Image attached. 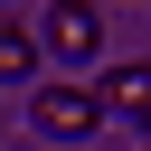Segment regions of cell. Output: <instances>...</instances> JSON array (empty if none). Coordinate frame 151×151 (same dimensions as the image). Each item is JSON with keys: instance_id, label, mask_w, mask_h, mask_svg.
Returning a JSON list of instances; mask_svg holds the SVG:
<instances>
[{"instance_id": "obj_3", "label": "cell", "mask_w": 151, "mask_h": 151, "mask_svg": "<svg viewBox=\"0 0 151 151\" xmlns=\"http://www.w3.org/2000/svg\"><path fill=\"white\" fill-rule=\"evenodd\" d=\"M94 94H104V113H123V123H142V132H151V66H113Z\"/></svg>"}, {"instance_id": "obj_5", "label": "cell", "mask_w": 151, "mask_h": 151, "mask_svg": "<svg viewBox=\"0 0 151 151\" xmlns=\"http://www.w3.org/2000/svg\"><path fill=\"white\" fill-rule=\"evenodd\" d=\"M142 151H151V132H142Z\"/></svg>"}, {"instance_id": "obj_4", "label": "cell", "mask_w": 151, "mask_h": 151, "mask_svg": "<svg viewBox=\"0 0 151 151\" xmlns=\"http://www.w3.org/2000/svg\"><path fill=\"white\" fill-rule=\"evenodd\" d=\"M28 66H38V38L0 19V85H9V76H28Z\"/></svg>"}, {"instance_id": "obj_1", "label": "cell", "mask_w": 151, "mask_h": 151, "mask_svg": "<svg viewBox=\"0 0 151 151\" xmlns=\"http://www.w3.org/2000/svg\"><path fill=\"white\" fill-rule=\"evenodd\" d=\"M28 123H38L47 142H85V132L104 123V94H94L85 76H47V85L28 94Z\"/></svg>"}, {"instance_id": "obj_2", "label": "cell", "mask_w": 151, "mask_h": 151, "mask_svg": "<svg viewBox=\"0 0 151 151\" xmlns=\"http://www.w3.org/2000/svg\"><path fill=\"white\" fill-rule=\"evenodd\" d=\"M94 47H104V9H94V0H57V9H47V57L85 66Z\"/></svg>"}]
</instances>
